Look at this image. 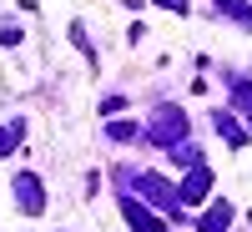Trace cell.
<instances>
[{
    "label": "cell",
    "instance_id": "cell-1",
    "mask_svg": "<svg viewBox=\"0 0 252 232\" xmlns=\"http://www.w3.org/2000/svg\"><path fill=\"white\" fill-rule=\"evenodd\" d=\"M157 5H182V0H157Z\"/></svg>",
    "mask_w": 252,
    "mask_h": 232
}]
</instances>
